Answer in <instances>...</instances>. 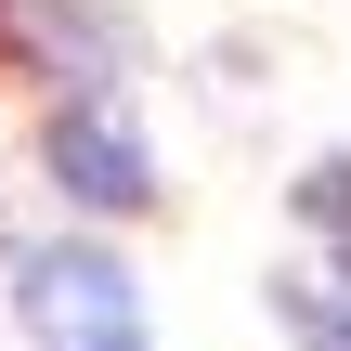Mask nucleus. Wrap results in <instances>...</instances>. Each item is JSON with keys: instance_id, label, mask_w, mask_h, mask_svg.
Returning <instances> with one entry per match:
<instances>
[{"instance_id": "obj_1", "label": "nucleus", "mask_w": 351, "mask_h": 351, "mask_svg": "<svg viewBox=\"0 0 351 351\" xmlns=\"http://www.w3.org/2000/svg\"><path fill=\"white\" fill-rule=\"evenodd\" d=\"M13 313L39 351H143V300L104 247H26L13 261Z\"/></svg>"}, {"instance_id": "obj_2", "label": "nucleus", "mask_w": 351, "mask_h": 351, "mask_svg": "<svg viewBox=\"0 0 351 351\" xmlns=\"http://www.w3.org/2000/svg\"><path fill=\"white\" fill-rule=\"evenodd\" d=\"M52 182H65L78 208H104V221H117V208H156V169H143L130 104H104V91L65 104V117H52Z\"/></svg>"}, {"instance_id": "obj_3", "label": "nucleus", "mask_w": 351, "mask_h": 351, "mask_svg": "<svg viewBox=\"0 0 351 351\" xmlns=\"http://www.w3.org/2000/svg\"><path fill=\"white\" fill-rule=\"evenodd\" d=\"M287 313H300L326 351H351V261H313V274H287Z\"/></svg>"}, {"instance_id": "obj_4", "label": "nucleus", "mask_w": 351, "mask_h": 351, "mask_svg": "<svg viewBox=\"0 0 351 351\" xmlns=\"http://www.w3.org/2000/svg\"><path fill=\"white\" fill-rule=\"evenodd\" d=\"M300 208H313V221H351V156H326V169L300 182Z\"/></svg>"}]
</instances>
